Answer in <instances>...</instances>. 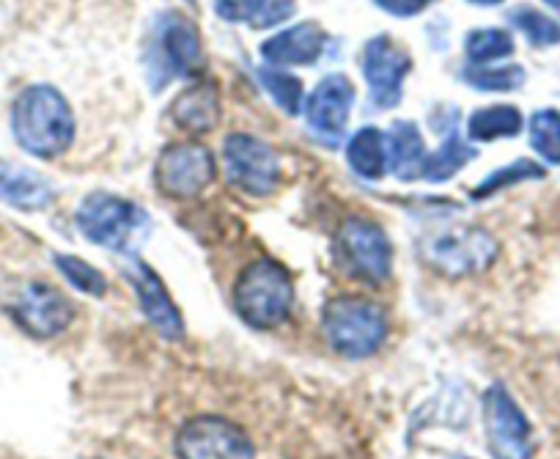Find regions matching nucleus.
Wrapping results in <instances>:
<instances>
[{
	"label": "nucleus",
	"mask_w": 560,
	"mask_h": 459,
	"mask_svg": "<svg viewBox=\"0 0 560 459\" xmlns=\"http://www.w3.org/2000/svg\"><path fill=\"white\" fill-rule=\"evenodd\" d=\"M14 140L42 160L61 158L74 140V113L52 85H28L12 105Z\"/></svg>",
	"instance_id": "obj_1"
},
{
	"label": "nucleus",
	"mask_w": 560,
	"mask_h": 459,
	"mask_svg": "<svg viewBox=\"0 0 560 459\" xmlns=\"http://www.w3.org/2000/svg\"><path fill=\"white\" fill-rule=\"evenodd\" d=\"M236 314L256 331H275L289 320L294 306V284L287 267L275 259L247 264L234 284Z\"/></svg>",
	"instance_id": "obj_2"
},
{
	"label": "nucleus",
	"mask_w": 560,
	"mask_h": 459,
	"mask_svg": "<svg viewBox=\"0 0 560 459\" xmlns=\"http://www.w3.org/2000/svg\"><path fill=\"white\" fill-rule=\"evenodd\" d=\"M322 333L327 344L343 358H369L385 344L387 317L369 297H332L322 311Z\"/></svg>",
	"instance_id": "obj_3"
},
{
	"label": "nucleus",
	"mask_w": 560,
	"mask_h": 459,
	"mask_svg": "<svg viewBox=\"0 0 560 459\" xmlns=\"http://www.w3.org/2000/svg\"><path fill=\"white\" fill-rule=\"evenodd\" d=\"M80 234L113 253H129L152 229V218L143 207L110 193H91L74 213Z\"/></svg>",
	"instance_id": "obj_4"
},
{
	"label": "nucleus",
	"mask_w": 560,
	"mask_h": 459,
	"mask_svg": "<svg viewBox=\"0 0 560 459\" xmlns=\"http://www.w3.org/2000/svg\"><path fill=\"white\" fill-rule=\"evenodd\" d=\"M336 259L349 278L382 284L390 275L393 264L390 237L374 220L349 218L336 234Z\"/></svg>",
	"instance_id": "obj_5"
},
{
	"label": "nucleus",
	"mask_w": 560,
	"mask_h": 459,
	"mask_svg": "<svg viewBox=\"0 0 560 459\" xmlns=\"http://www.w3.org/2000/svg\"><path fill=\"white\" fill-rule=\"evenodd\" d=\"M214 176H218L214 154L196 140L165 146L154 163V182H158L160 193L168 198H179V202L201 196L212 185Z\"/></svg>",
	"instance_id": "obj_6"
},
{
	"label": "nucleus",
	"mask_w": 560,
	"mask_h": 459,
	"mask_svg": "<svg viewBox=\"0 0 560 459\" xmlns=\"http://www.w3.org/2000/svg\"><path fill=\"white\" fill-rule=\"evenodd\" d=\"M7 311L34 338H52L74 320V306L45 280H25L9 291Z\"/></svg>",
	"instance_id": "obj_7"
},
{
	"label": "nucleus",
	"mask_w": 560,
	"mask_h": 459,
	"mask_svg": "<svg viewBox=\"0 0 560 459\" xmlns=\"http://www.w3.org/2000/svg\"><path fill=\"white\" fill-rule=\"evenodd\" d=\"M225 176L253 198H264L280 185V160L272 146L247 133H234L223 144Z\"/></svg>",
	"instance_id": "obj_8"
},
{
	"label": "nucleus",
	"mask_w": 560,
	"mask_h": 459,
	"mask_svg": "<svg viewBox=\"0 0 560 459\" xmlns=\"http://www.w3.org/2000/svg\"><path fill=\"white\" fill-rule=\"evenodd\" d=\"M481 408L489 454H492L494 459H530V424H527L522 408L509 393V388L494 382V386L483 393Z\"/></svg>",
	"instance_id": "obj_9"
},
{
	"label": "nucleus",
	"mask_w": 560,
	"mask_h": 459,
	"mask_svg": "<svg viewBox=\"0 0 560 459\" xmlns=\"http://www.w3.org/2000/svg\"><path fill=\"white\" fill-rule=\"evenodd\" d=\"M494 256H498V242L483 229L443 231L429 245H423V259L429 267L448 278L481 273L494 262Z\"/></svg>",
	"instance_id": "obj_10"
},
{
	"label": "nucleus",
	"mask_w": 560,
	"mask_h": 459,
	"mask_svg": "<svg viewBox=\"0 0 560 459\" xmlns=\"http://www.w3.org/2000/svg\"><path fill=\"white\" fill-rule=\"evenodd\" d=\"M179 459H256L253 440L220 415H198L176 432Z\"/></svg>",
	"instance_id": "obj_11"
},
{
	"label": "nucleus",
	"mask_w": 560,
	"mask_h": 459,
	"mask_svg": "<svg viewBox=\"0 0 560 459\" xmlns=\"http://www.w3.org/2000/svg\"><path fill=\"white\" fill-rule=\"evenodd\" d=\"M412 72V56L390 36H374L363 53V78L376 107H396L401 102L404 80Z\"/></svg>",
	"instance_id": "obj_12"
},
{
	"label": "nucleus",
	"mask_w": 560,
	"mask_h": 459,
	"mask_svg": "<svg viewBox=\"0 0 560 459\" xmlns=\"http://www.w3.org/2000/svg\"><path fill=\"white\" fill-rule=\"evenodd\" d=\"M354 105V85L347 74H327L316 83L311 91L308 102H305V122L314 129L316 138L327 140V144H338L347 133L349 113Z\"/></svg>",
	"instance_id": "obj_13"
},
{
	"label": "nucleus",
	"mask_w": 560,
	"mask_h": 459,
	"mask_svg": "<svg viewBox=\"0 0 560 459\" xmlns=\"http://www.w3.org/2000/svg\"><path fill=\"white\" fill-rule=\"evenodd\" d=\"M154 45H158L154 47L158 50L154 69H165V80L190 74L201 64V36H198V28L185 14H163L158 20Z\"/></svg>",
	"instance_id": "obj_14"
},
{
	"label": "nucleus",
	"mask_w": 560,
	"mask_h": 459,
	"mask_svg": "<svg viewBox=\"0 0 560 459\" xmlns=\"http://www.w3.org/2000/svg\"><path fill=\"white\" fill-rule=\"evenodd\" d=\"M129 284H132L135 295H138L140 311L154 325V331L163 338L179 342L185 336V322H182L179 309L171 300L168 289H165L163 278L149 267L147 262H132L127 273Z\"/></svg>",
	"instance_id": "obj_15"
},
{
	"label": "nucleus",
	"mask_w": 560,
	"mask_h": 459,
	"mask_svg": "<svg viewBox=\"0 0 560 459\" xmlns=\"http://www.w3.org/2000/svg\"><path fill=\"white\" fill-rule=\"evenodd\" d=\"M325 45L327 34L319 23H300L264 42L261 56L272 67H308L319 61Z\"/></svg>",
	"instance_id": "obj_16"
},
{
	"label": "nucleus",
	"mask_w": 560,
	"mask_h": 459,
	"mask_svg": "<svg viewBox=\"0 0 560 459\" xmlns=\"http://www.w3.org/2000/svg\"><path fill=\"white\" fill-rule=\"evenodd\" d=\"M171 118L179 129L190 135H203L218 127L220 122V96L212 80L192 83L171 102Z\"/></svg>",
	"instance_id": "obj_17"
},
{
	"label": "nucleus",
	"mask_w": 560,
	"mask_h": 459,
	"mask_svg": "<svg viewBox=\"0 0 560 459\" xmlns=\"http://www.w3.org/2000/svg\"><path fill=\"white\" fill-rule=\"evenodd\" d=\"M0 202L23 213H36L52 202V185L36 171L0 160Z\"/></svg>",
	"instance_id": "obj_18"
},
{
	"label": "nucleus",
	"mask_w": 560,
	"mask_h": 459,
	"mask_svg": "<svg viewBox=\"0 0 560 459\" xmlns=\"http://www.w3.org/2000/svg\"><path fill=\"white\" fill-rule=\"evenodd\" d=\"M423 163H427V146H423L418 124H393L390 135H387V169H390V174L401 182L420 180Z\"/></svg>",
	"instance_id": "obj_19"
},
{
	"label": "nucleus",
	"mask_w": 560,
	"mask_h": 459,
	"mask_svg": "<svg viewBox=\"0 0 560 459\" xmlns=\"http://www.w3.org/2000/svg\"><path fill=\"white\" fill-rule=\"evenodd\" d=\"M347 163L360 180L376 182L387 174V135L376 127H363L349 138Z\"/></svg>",
	"instance_id": "obj_20"
},
{
	"label": "nucleus",
	"mask_w": 560,
	"mask_h": 459,
	"mask_svg": "<svg viewBox=\"0 0 560 459\" xmlns=\"http://www.w3.org/2000/svg\"><path fill=\"white\" fill-rule=\"evenodd\" d=\"M472 158H476V149H472V146L456 133V129H451L448 138L443 140V146H440L434 154H427V163H423V174H420V180L448 182L451 176L459 174Z\"/></svg>",
	"instance_id": "obj_21"
},
{
	"label": "nucleus",
	"mask_w": 560,
	"mask_h": 459,
	"mask_svg": "<svg viewBox=\"0 0 560 459\" xmlns=\"http://www.w3.org/2000/svg\"><path fill=\"white\" fill-rule=\"evenodd\" d=\"M522 129V113L514 105H492L481 107L467 122V138L470 140H498L514 138Z\"/></svg>",
	"instance_id": "obj_22"
},
{
	"label": "nucleus",
	"mask_w": 560,
	"mask_h": 459,
	"mask_svg": "<svg viewBox=\"0 0 560 459\" xmlns=\"http://www.w3.org/2000/svg\"><path fill=\"white\" fill-rule=\"evenodd\" d=\"M258 80H261L264 91L272 96V102L280 107V111L287 113V116H300V107H303V91H305L303 80L275 67L258 69Z\"/></svg>",
	"instance_id": "obj_23"
},
{
	"label": "nucleus",
	"mask_w": 560,
	"mask_h": 459,
	"mask_svg": "<svg viewBox=\"0 0 560 459\" xmlns=\"http://www.w3.org/2000/svg\"><path fill=\"white\" fill-rule=\"evenodd\" d=\"M514 36L505 28L470 31L465 39V53L472 64H492L514 53Z\"/></svg>",
	"instance_id": "obj_24"
},
{
	"label": "nucleus",
	"mask_w": 560,
	"mask_h": 459,
	"mask_svg": "<svg viewBox=\"0 0 560 459\" xmlns=\"http://www.w3.org/2000/svg\"><path fill=\"white\" fill-rule=\"evenodd\" d=\"M530 146L538 151V158L547 163L560 165V113L552 107L536 111L530 118Z\"/></svg>",
	"instance_id": "obj_25"
},
{
	"label": "nucleus",
	"mask_w": 560,
	"mask_h": 459,
	"mask_svg": "<svg viewBox=\"0 0 560 459\" xmlns=\"http://www.w3.org/2000/svg\"><path fill=\"white\" fill-rule=\"evenodd\" d=\"M511 25L525 34V39L530 42L533 47H552L560 45V25L555 23L552 18H547L544 12L530 7H520L509 14Z\"/></svg>",
	"instance_id": "obj_26"
},
{
	"label": "nucleus",
	"mask_w": 560,
	"mask_h": 459,
	"mask_svg": "<svg viewBox=\"0 0 560 459\" xmlns=\"http://www.w3.org/2000/svg\"><path fill=\"white\" fill-rule=\"evenodd\" d=\"M544 174H547V171H544V165L533 163V160H527V158L514 160V163L505 165V169L489 174L487 180H483L481 185L472 191V198H476V202L478 198H489V196H494V193L505 191V187H511V185H520V182H525V180H544Z\"/></svg>",
	"instance_id": "obj_27"
},
{
	"label": "nucleus",
	"mask_w": 560,
	"mask_h": 459,
	"mask_svg": "<svg viewBox=\"0 0 560 459\" xmlns=\"http://www.w3.org/2000/svg\"><path fill=\"white\" fill-rule=\"evenodd\" d=\"M525 69L522 67H483L472 64L465 69V80L478 91H516L525 85Z\"/></svg>",
	"instance_id": "obj_28"
},
{
	"label": "nucleus",
	"mask_w": 560,
	"mask_h": 459,
	"mask_svg": "<svg viewBox=\"0 0 560 459\" xmlns=\"http://www.w3.org/2000/svg\"><path fill=\"white\" fill-rule=\"evenodd\" d=\"M56 267L74 289L85 291L91 297H102L107 291V280L105 275L100 273L96 267H91L89 262H83L80 256H69V253H56Z\"/></svg>",
	"instance_id": "obj_29"
},
{
	"label": "nucleus",
	"mask_w": 560,
	"mask_h": 459,
	"mask_svg": "<svg viewBox=\"0 0 560 459\" xmlns=\"http://www.w3.org/2000/svg\"><path fill=\"white\" fill-rule=\"evenodd\" d=\"M294 14V0H261L253 14V28H275Z\"/></svg>",
	"instance_id": "obj_30"
},
{
	"label": "nucleus",
	"mask_w": 560,
	"mask_h": 459,
	"mask_svg": "<svg viewBox=\"0 0 560 459\" xmlns=\"http://www.w3.org/2000/svg\"><path fill=\"white\" fill-rule=\"evenodd\" d=\"M261 0H214V12L229 23H250Z\"/></svg>",
	"instance_id": "obj_31"
},
{
	"label": "nucleus",
	"mask_w": 560,
	"mask_h": 459,
	"mask_svg": "<svg viewBox=\"0 0 560 459\" xmlns=\"http://www.w3.org/2000/svg\"><path fill=\"white\" fill-rule=\"evenodd\" d=\"M374 3L393 18H415L423 9H429V3H434V0H374Z\"/></svg>",
	"instance_id": "obj_32"
},
{
	"label": "nucleus",
	"mask_w": 560,
	"mask_h": 459,
	"mask_svg": "<svg viewBox=\"0 0 560 459\" xmlns=\"http://www.w3.org/2000/svg\"><path fill=\"white\" fill-rule=\"evenodd\" d=\"M472 7H498V3H503V0H470Z\"/></svg>",
	"instance_id": "obj_33"
},
{
	"label": "nucleus",
	"mask_w": 560,
	"mask_h": 459,
	"mask_svg": "<svg viewBox=\"0 0 560 459\" xmlns=\"http://www.w3.org/2000/svg\"><path fill=\"white\" fill-rule=\"evenodd\" d=\"M544 3H547V7H552L555 12H560V0H544Z\"/></svg>",
	"instance_id": "obj_34"
},
{
	"label": "nucleus",
	"mask_w": 560,
	"mask_h": 459,
	"mask_svg": "<svg viewBox=\"0 0 560 459\" xmlns=\"http://www.w3.org/2000/svg\"><path fill=\"white\" fill-rule=\"evenodd\" d=\"M456 459H467V457H456Z\"/></svg>",
	"instance_id": "obj_35"
}]
</instances>
